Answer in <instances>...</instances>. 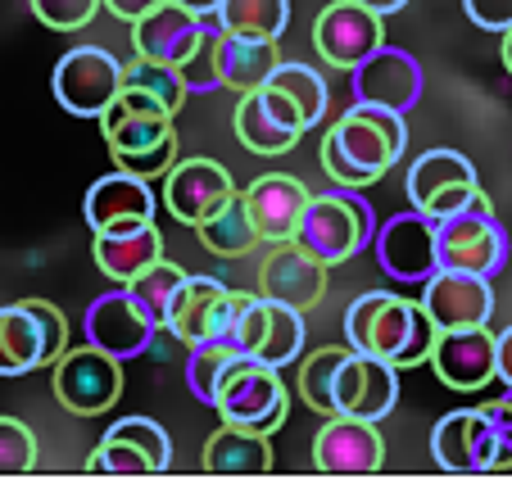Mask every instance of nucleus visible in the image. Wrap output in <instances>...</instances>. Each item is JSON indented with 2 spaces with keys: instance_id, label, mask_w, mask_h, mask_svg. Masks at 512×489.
<instances>
[{
  "instance_id": "nucleus-1",
  "label": "nucleus",
  "mask_w": 512,
  "mask_h": 489,
  "mask_svg": "<svg viewBox=\"0 0 512 489\" xmlns=\"http://www.w3.org/2000/svg\"><path fill=\"white\" fill-rule=\"evenodd\" d=\"M408 114L399 109H381V105H354L336 118L327 136H322V173L336 186H349V191H363V186H377L381 177L404 159L408 150Z\"/></svg>"
},
{
  "instance_id": "nucleus-2",
  "label": "nucleus",
  "mask_w": 512,
  "mask_h": 489,
  "mask_svg": "<svg viewBox=\"0 0 512 489\" xmlns=\"http://www.w3.org/2000/svg\"><path fill=\"white\" fill-rule=\"evenodd\" d=\"M435 340H440V326L426 313L422 299H404L395 290H368L345 308V345L386 358L399 372L431 363Z\"/></svg>"
},
{
  "instance_id": "nucleus-3",
  "label": "nucleus",
  "mask_w": 512,
  "mask_h": 489,
  "mask_svg": "<svg viewBox=\"0 0 512 489\" xmlns=\"http://www.w3.org/2000/svg\"><path fill=\"white\" fill-rule=\"evenodd\" d=\"M173 109H164L155 96L123 87L118 100L100 114V132H105L109 159L123 173H136L145 182L164 177L177 163V127Z\"/></svg>"
},
{
  "instance_id": "nucleus-4",
  "label": "nucleus",
  "mask_w": 512,
  "mask_h": 489,
  "mask_svg": "<svg viewBox=\"0 0 512 489\" xmlns=\"http://www.w3.org/2000/svg\"><path fill=\"white\" fill-rule=\"evenodd\" d=\"M372 236H377V213L349 186H336L327 195H309V209H304L300 227H295V245H304L327 268L363 254L372 245Z\"/></svg>"
},
{
  "instance_id": "nucleus-5",
  "label": "nucleus",
  "mask_w": 512,
  "mask_h": 489,
  "mask_svg": "<svg viewBox=\"0 0 512 489\" xmlns=\"http://www.w3.org/2000/svg\"><path fill=\"white\" fill-rule=\"evenodd\" d=\"M213 413L227 426L272 435L290 413V390H286V381H281V367L254 363V358H236V363L227 367L218 394H213Z\"/></svg>"
},
{
  "instance_id": "nucleus-6",
  "label": "nucleus",
  "mask_w": 512,
  "mask_h": 489,
  "mask_svg": "<svg viewBox=\"0 0 512 489\" xmlns=\"http://www.w3.org/2000/svg\"><path fill=\"white\" fill-rule=\"evenodd\" d=\"M232 340L254 363L290 367L304 354V313L281 304V299L259 295V290H236Z\"/></svg>"
},
{
  "instance_id": "nucleus-7",
  "label": "nucleus",
  "mask_w": 512,
  "mask_h": 489,
  "mask_svg": "<svg viewBox=\"0 0 512 489\" xmlns=\"http://www.w3.org/2000/svg\"><path fill=\"white\" fill-rule=\"evenodd\" d=\"M435 250H440V268L499 277L503 263H508V231L494 218L490 195H481L472 209L454 213V218L435 222Z\"/></svg>"
},
{
  "instance_id": "nucleus-8",
  "label": "nucleus",
  "mask_w": 512,
  "mask_h": 489,
  "mask_svg": "<svg viewBox=\"0 0 512 489\" xmlns=\"http://www.w3.org/2000/svg\"><path fill=\"white\" fill-rule=\"evenodd\" d=\"M408 204L422 209L426 218H454V213L472 209L481 200V177L476 163L458 150H426L408 163Z\"/></svg>"
},
{
  "instance_id": "nucleus-9",
  "label": "nucleus",
  "mask_w": 512,
  "mask_h": 489,
  "mask_svg": "<svg viewBox=\"0 0 512 489\" xmlns=\"http://www.w3.org/2000/svg\"><path fill=\"white\" fill-rule=\"evenodd\" d=\"M50 390L64 403L68 413L78 417H100L109 413L123 394V358L105 354L96 345L82 349H64V354L50 363Z\"/></svg>"
},
{
  "instance_id": "nucleus-10",
  "label": "nucleus",
  "mask_w": 512,
  "mask_h": 489,
  "mask_svg": "<svg viewBox=\"0 0 512 489\" xmlns=\"http://www.w3.org/2000/svg\"><path fill=\"white\" fill-rule=\"evenodd\" d=\"M50 91L64 114L100 118L123 91V59H114L105 46H73L59 55Z\"/></svg>"
},
{
  "instance_id": "nucleus-11",
  "label": "nucleus",
  "mask_w": 512,
  "mask_h": 489,
  "mask_svg": "<svg viewBox=\"0 0 512 489\" xmlns=\"http://www.w3.org/2000/svg\"><path fill=\"white\" fill-rule=\"evenodd\" d=\"M82 331H87V345L105 349L114 358H141L150 354L159 331V317L141 304L127 286H114L105 295H96L82 313Z\"/></svg>"
},
{
  "instance_id": "nucleus-12",
  "label": "nucleus",
  "mask_w": 512,
  "mask_h": 489,
  "mask_svg": "<svg viewBox=\"0 0 512 489\" xmlns=\"http://www.w3.org/2000/svg\"><path fill=\"white\" fill-rule=\"evenodd\" d=\"M91 471L105 476H150V471L173 467V435L155 422V417H123L105 431V440L91 449Z\"/></svg>"
},
{
  "instance_id": "nucleus-13",
  "label": "nucleus",
  "mask_w": 512,
  "mask_h": 489,
  "mask_svg": "<svg viewBox=\"0 0 512 489\" xmlns=\"http://www.w3.org/2000/svg\"><path fill=\"white\" fill-rule=\"evenodd\" d=\"M313 46H318L322 64L354 73L372 50L386 46V19L368 5H358V0H331L313 19Z\"/></svg>"
},
{
  "instance_id": "nucleus-14",
  "label": "nucleus",
  "mask_w": 512,
  "mask_h": 489,
  "mask_svg": "<svg viewBox=\"0 0 512 489\" xmlns=\"http://www.w3.org/2000/svg\"><path fill=\"white\" fill-rule=\"evenodd\" d=\"M232 322H236V290L223 286L218 277H195V272H186L182 290H177V299L168 304L159 326H168L177 336V345L191 349V345H200V340L232 336Z\"/></svg>"
},
{
  "instance_id": "nucleus-15",
  "label": "nucleus",
  "mask_w": 512,
  "mask_h": 489,
  "mask_svg": "<svg viewBox=\"0 0 512 489\" xmlns=\"http://www.w3.org/2000/svg\"><path fill=\"white\" fill-rule=\"evenodd\" d=\"M209 32H223L218 14H195L186 5H177V0H159L155 10L132 23V50L145 59L182 68Z\"/></svg>"
},
{
  "instance_id": "nucleus-16",
  "label": "nucleus",
  "mask_w": 512,
  "mask_h": 489,
  "mask_svg": "<svg viewBox=\"0 0 512 489\" xmlns=\"http://www.w3.org/2000/svg\"><path fill=\"white\" fill-rule=\"evenodd\" d=\"M372 254L377 268L390 281H426L440 268V250H435V218L408 204L404 213L386 218L372 236Z\"/></svg>"
},
{
  "instance_id": "nucleus-17",
  "label": "nucleus",
  "mask_w": 512,
  "mask_h": 489,
  "mask_svg": "<svg viewBox=\"0 0 512 489\" xmlns=\"http://www.w3.org/2000/svg\"><path fill=\"white\" fill-rule=\"evenodd\" d=\"M232 132L250 154H286L300 145L309 123H304V114L290 105L277 87L263 82L259 91H245V96L236 100Z\"/></svg>"
},
{
  "instance_id": "nucleus-18",
  "label": "nucleus",
  "mask_w": 512,
  "mask_h": 489,
  "mask_svg": "<svg viewBox=\"0 0 512 489\" xmlns=\"http://www.w3.org/2000/svg\"><path fill=\"white\" fill-rule=\"evenodd\" d=\"M431 372L440 376V385L463 394L499 381V336L490 331V322L440 331V340L431 349Z\"/></svg>"
},
{
  "instance_id": "nucleus-19",
  "label": "nucleus",
  "mask_w": 512,
  "mask_h": 489,
  "mask_svg": "<svg viewBox=\"0 0 512 489\" xmlns=\"http://www.w3.org/2000/svg\"><path fill=\"white\" fill-rule=\"evenodd\" d=\"M159 182H164V209L186 227H200L236 195L232 173L218 159H177Z\"/></svg>"
},
{
  "instance_id": "nucleus-20",
  "label": "nucleus",
  "mask_w": 512,
  "mask_h": 489,
  "mask_svg": "<svg viewBox=\"0 0 512 489\" xmlns=\"http://www.w3.org/2000/svg\"><path fill=\"white\" fill-rule=\"evenodd\" d=\"M399 403V367L377 354L349 349L336 372V413L363 417V422H386Z\"/></svg>"
},
{
  "instance_id": "nucleus-21",
  "label": "nucleus",
  "mask_w": 512,
  "mask_h": 489,
  "mask_svg": "<svg viewBox=\"0 0 512 489\" xmlns=\"http://www.w3.org/2000/svg\"><path fill=\"white\" fill-rule=\"evenodd\" d=\"M313 467L331 471V476H372L386 467V440H381L377 422L336 413L327 417L318 435H313Z\"/></svg>"
},
{
  "instance_id": "nucleus-22",
  "label": "nucleus",
  "mask_w": 512,
  "mask_h": 489,
  "mask_svg": "<svg viewBox=\"0 0 512 489\" xmlns=\"http://www.w3.org/2000/svg\"><path fill=\"white\" fill-rule=\"evenodd\" d=\"M422 91H426L422 64H417V55H408L399 46H377L354 68V100H363V105L408 114L422 100Z\"/></svg>"
},
{
  "instance_id": "nucleus-23",
  "label": "nucleus",
  "mask_w": 512,
  "mask_h": 489,
  "mask_svg": "<svg viewBox=\"0 0 512 489\" xmlns=\"http://www.w3.org/2000/svg\"><path fill=\"white\" fill-rule=\"evenodd\" d=\"M494 277L481 272H463V268H435L422 281V304L435 317L440 331L454 326H485L494 317Z\"/></svg>"
},
{
  "instance_id": "nucleus-24",
  "label": "nucleus",
  "mask_w": 512,
  "mask_h": 489,
  "mask_svg": "<svg viewBox=\"0 0 512 489\" xmlns=\"http://www.w3.org/2000/svg\"><path fill=\"white\" fill-rule=\"evenodd\" d=\"M327 272H331L327 263L313 259L304 245L281 240V245H272V254L259 268V295L281 299V304L309 313V308H318L322 295H327Z\"/></svg>"
},
{
  "instance_id": "nucleus-25",
  "label": "nucleus",
  "mask_w": 512,
  "mask_h": 489,
  "mask_svg": "<svg viewBox=\"0 0 512 489\" xmlns=\"http://www.w3.org/2000/svg\"><path fill=\"white\" fill-rule=\"evenodd\" d=\"M431 458L440 471H490L494 462V422L485 408H454L435 422Z\"/></svg>"
},
{
  "instance_id": "nucleus-26",
  "label": "nucleus",
  "mask_w": 512,
  "mask_h": 489,
  "mask_svg": "<svg viewBox=\"0 0 512 489\" xmlns=\"http://www.w3.org/2000/svg\"><path fill=\"white\" fill-rule=\"evenodd\" d=\"M245 209H250L254 227H259L263 245H281V240H295L304 209H309V186L300 177L286 173H263L245 186Z\"/></svg>"
},
{
  "instance_id": "nucleus-27",
  "label": "nucleus",
  "mask_w": 512,
  "mask_h": 489,
  "mask_svg": "<svg viewBox=\"0 0 512 489\" xmlns=\"http://www.w3.org/2000/svg\"><path fill=\"white\" fill-rule=\"evenodd\" d=\"M82 218H87L91 236L96 231H114V227H132V222H155V191H150L145 177L118 168V173L87 186Z\"/></svg>"
},
{
  "instance_id": "nucleus-28",
  "label": "nucleus",
  "mask_w": 512,
  "mask_h": 489,
  "mask_svg": "<svg viewBox=\"0 0 512 489\" xmlns=\"http://www.w3.org/2000/svg\"><path fill=\"white\" fill-rule=\"evenodd\" d=\"M91 259H96L100 277H109L114 286H127V281L141 277L155 259H164V236H159L155 222H132V227L96 231Z\"/></svg>"
},
{
  "instance_id": "nucleus-29",
  "label": "nucleus",
  "mask_w": 512,
  "mask_h": 489,
  "mask_svg": "<svg viewBox=\"0 0 512 489\" xmlns=\"http://www.w3.org/2000/svg\"><path fill=\"white\" fill-rule=\"evenodd\" d=\"M213 64H218V82L236 96L259 91L281 64L277 41L268 37H241V32H218L213 37Z\"/></svg>"
},
{
  "instance_id": "nucleus-30",
  "label": "nucleus",
  "mask_w": 512,
  "mask_h": 489,
  "mask_svg": "<svg viewBox=\"0 0 512 489\" xmlns=\"http://www.w3.org/2000/svg\"><path fill=\"white\" fill-rule=\"evenodd\" d=\"M37 367H46V340L32 304H0V376H28Z\"/></svg>"
},
{
  "instance_id": "nucleus-31",
  "label": "nucleus",
  "mask_w": 512,
  "mask_h": 489,
  "mask_svg": "<svg viewBox=\"0 0 512 489\" xmlns=\"http://www.w3.org/2000/svg\"><path fill=\"white\" fill-rule=\"evenodd\" d=\"M204 471H213V476H259V471H272L268 435L223 422L204 444Z\"/></svg>"
},
{
  "instance_id": "nucleus-32",
  "label": "nucleus",
  "mask_w": 512,
  "mask_h": 489,
  "mask_svg": "<svg viewBox=\"0 0 512 489\" xmlns=\"http://www.w3.org/2000/svg\"><path fill=\"white\" fill-rule=\"evenodd\" d=\"M195 236H200V245L209 254H218V259H245L254 245H263V236H259V227H254L250 209H245L241 191L213 213V218H204L200 227H195Z\"/></svg>"
},
{
  "instance_id": "nucleus-33",
  "label": "nucleus",
  "mask_w": 512,
  "mask_h": 489,
  "mask_svg": "<svg viewBox=\"0 0 512 489\" xmlns=\"http://www.w3.org/2000/svg\"><path fill=\"white\" fill-rule=\"evenodd\" d=\"M236 358H245V354L232 336H213V340L191 345L186 349V390L213 408V394H218V385H223L227 367H232Z\"/></svg>"
},
{
  "instance_id": "nucleus-34",
  "label": "nucleus",
  "mask_w": 512,
  "mask_h": 489,
  "mask_svg": "<svg viewBox=\"0 0 512 489\" xmlns=\"http://www.w3.org/2000/svg\"><path fill=\"white\" fill-rule=\"evenodd\" d=\"M268 87H277L281 96L290 100V105L300 109V114H304V123H309V132L322 123V114H327V100H331V91H327V77H322L313 64H295V59H281V64L272 68Z\"/></svg>"
},
{
  "instance_id": "nucleus-35",
  "label": "nucleus",
  "mask_w": 512,
  "mask_h": 489,
  "mask_svg": "<svg viewBox=\"0 0 512 489\" xmlns=\"http://www.w3.org/2000/svg\"><path fill=\"white\" fill-rule=\"evenodd\" d=\"M218 23H223V32L277 41L290 23V0H223L218 5Z\"/></svg>"
},
{
  "instance_id": "nucleus-36",
  "label": "nucleus",
  "mask_w": 512,
  "mask_h": 489,
  "mask_svg": "<svg viewBox=\"0 0 512 489\" xmlns=\"http://www.w3.org/2000/svg\"><path fill=\"white\" fill-rule=\"evenodd\" d=\"M345 354L349 345H322L300 363V385L295 390H300V399L309 403L313 413L336 417V372L345 363Z\"/></svg>"
},
{
  "instance_id": "nucleus-37",
  "label": "nucleus",
  "mask_w": 512,
  "mask_h": 489,
  "mask_svg": "<svg viewBox=\"0 0 512 489\" xmlns=\"http://www.w3.org/2000/svg\"><path fill=\"white\" fill-rule=\"evenodd\" d=\"M123 87L155 96L159 105L173 109V114L186 105V100H191V91H186V82H182V68L159 64V59H145V55H132L123 64Z\"/></svg>"
},
{
  "instance_id": "nucleus-38",
  "label": "nucleus",
  "mask_w": 512,
  "mask_h": 489,
  "mask_svg": "<svg viewBox=\"0 0 512 489\" xmlns=\"http://www.w3.org/2000/svg\"><path fill=\"white\" fill-rule=\"evenodd\" d=\"M182 281H186V268H177L173 259H155L150 268L141 272V277H132L127 281V290H132L136 299H141L150 313L164 322V313H168V304L177 299V290H182Z\"/></svg>"
},
{
  "instance_id": "nucleus-39",
  "label": "nucleus",
  "mask_w": 512,
  "mask_h": 489,
  "mask_svg": "<svg viewBox=\"0 0 512 489\" xmlns=\"http://www.w3.org/2000/svg\"><path fill=\"white\" fill-rule=\"evenodd\" d=\"M37 467V435L19 417H0V476H23Z\"/></svg>"
},
{
  "instance_id": "nucleus-40",
  "label": "nucleus",
  "mask_w": 512,
  "mask_h": 489,
  "mask_svg": "<svg viewBox=\"0 0 512 489\" xmlns=\"http://www.w3.org/2000/svg\"><path fill=\"white\" fill-rule=\"evenodd\" d=\"M28 5H32V14H37L46 28L78 32V28H87V23L96 19L105 0H28Z\"/></svg>"
},
{
  "instance_id": "nucleus-41",
  "label": "nucleus",
  "mask_w": 512,
  "mask_h": 489,
  "mask_svg": "<svg viewBox=\"0 0 512 489\" xmlns=\"http://www.w3.org/2000/svg\"><path fill=\"white\" fill-rule=\"evenodd\" d=\"M213 37H218V32H209V37L195 46V55L182 64V82L191 96H204V91L223 87V82H218V64H213Z\"/></svg>"
},
{
  "instance_id": "nucleus-42",
  "label": "nucleus",
  "mask_w": 512,
  "mask_h": 489,
  "mask_svg": "<svg viewBox=\"0 0 512 489\" xmlns=\"http://www.w3.org/2000/svg\"><path fill=\"white\" fill-rule=\"evenodd\" d=\"M481 408L494 422V462H490V471H512V408H508V399H490V403H481Z\"/></svg>"
},
{
  "instance_id": "nucleus-43",
  "label": "nucleus",
  "mask_w": 512,
  "mask_h": 489,
  "mask_svg": "<svg viewBox=\"0 0 512 489\" xmlns=\"http://www.w3.org/2000/svg\"><path fill=\"white\" fill-rule=\"evenodd\" d=\"M28 304H32V313H37V322H41V340H46V367H50L68 349V322H64V313H59L50 299H28Z\"/></svg>"
},
{
  "instance_id": "nucleus-44",
  "label": "nucleus",
  "mask_w": 512,
  "mask_h": 489,
  "mask_svg": "<svg viewBox=\"0 0 512 489\" xmlns=\"http://www.w3.org/2000/svg\"><path fill=\"white\" fill-rule=\"evenodd\" d=\"M463 10L481 32H508L512 28V0H463Z\"/></svg>"
},
{
  "instance_id": "nucleus-45",
  "label": "nucleus",
  "mask_w": 512,
  "mask_h": 489,
  "mask_svg": "<svg viewBox=\"0 0 512 489\" xmlns=\"http://www.w3.org/2000/svg\"><path fill=\"white\" fill-rule=\"evenodd\" d=\"M159 0H105V10L114 14V19H123V23H136L141 14H150Z\"/></svg>"
},
{
  "instance_id": "nucleus-46",
  "label": "nucleus",
  "mask_w": 512,
  "mask_h": 489,
  "mask_svg": "<svg viewBox=\"0 0 512 489\" xmlns=\"http://www.w3.org/2000/svg\"><path fill=\"white\" fill-rule=\"evenodd\" d=\"M499 381L512 390V326L499 331Z\"/></svg>"
},
{
  "instance_id": "nucleus-47",
  "label": "nucleus",
  "mask_w": 512,
  "mask_h": 489,
  "mask_svg": "<svg viewBox=\"0 0 512 489\" xmlns=\"http://www.w3.org/2000/svg\"><path fill=\"white\" fill-rule=\"evenodd\" d=\"M358 5H368V10H377L381 19H390V14H399L408 5V0H358Z\"/></svg>"
},
{
  "instance_id": "nucleus-48",
  "label": "nucleus",
  "mask_w": 512,
  "mask_h": 489,
  "mask_svg": "<svg viewBox=\"0 0 512 489\" xmlns=\"http://www.w3.org/2000/svg\"><path fill=\"white\" fill-rule=\"evenodd\" d=\"M177 5H186V10H195V14H218L223 0H177Z\"/></svg>"
},
{
  "instance_id": "nucleus-49",
  "label": "nucleus",
  "mask_w": 512,
  "mask_h": 489,
  "mask_svg": "<svg viewBox=\"0 0 512 489\" xmlns=\"http://www.w3.org/2000/svg\"><path fill=\"white\" fill-rule=\"evenodd\" d=\"M499 55H503V68H508V73H512V28L503 32V50H499Z\"/></svg>"
},
{
  "instance_id": "nucleus-50",
  "label": "nucleus",
  "mask_w": 512,
  "mask_h": 489,
  "mask_svg": "<svg viewBox=\"0 0 512 489\" xmlns=\"http://www.w3.org/2000/svg\"><path fill=\"white\" fill-rule=\"evenodd\" d=\"M503 399H508V408H512V390H508V394H503Z\"/></svg>"
}]
</instances>
